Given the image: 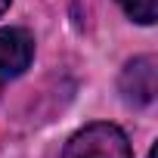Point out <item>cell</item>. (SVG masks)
<instances>
[{
	"label": "cell",
	"mask_w": 158,
	"mask_h": 158,
	"mask_svg": "<svg viewBox=\"0 0 158 158\" xmlns=\"http://www.w3.org/2000/svg\"><path fill=\"white\" fill-rule=\"evenodd\" d=\"M62 158H130V143L115 124H90L68 139Z\"/></svg>",
	"instance_id": "obj_1"
},
{
	"label": "cell",
	"mask_w": 158,
	"mask_h": 158,
	"mask_svg": "<svg viewBox=\"0 0 158 158\" xmlns=\"http://www.w3.org/2000/svg\"><path fill=\"white\" fill-rule=\"evenodd\" d=\"M158 90V68L152 56H136L121 71V96L130 106H149Z\"/></svg>",
	"instance_id": "obj_2"
},
{
	"label": "cell",
	"mask_w": 158,
	"mask_h": 158,
	"mask_svg": "<svg viewBox=\"0 0 158 158\" xmlns=\"http://www.w3.org/2000/svg\"><path fill=\"white\" fill-rule=\"evenodd\" d=\"M34 56V40L25 28H3L0 31V87L19 77Z\"/></svg>",
	"instance_id": "obj_3"
},
{
	"label": "cell",
	"mask_w": 158,
	"mask_h": 158,
	"mask_svg": "<svg viewBox=\"0 0 158 158\" xmlns=\"http://www.w3.org/2000/svg\"><path fill=\"white\" fill-rule=\"evenodd\" d=\"M118 3L124 6V13L139 22V25H152L155 16H158V0H118Z\"/></svg>",
	"instance_id": "obj_4"
},
{
	"label": "cell",
	"mask_w": 158,
	"mask_h": 158,
	"mask_svg": "<svg viewBox=\"0 0 158 158\" xmlns=\"http://www.w3.org/2000/svg\"><path fill=\"white\" fill-rule=\"evenodd\" d=\"M6 10H10V0H0V16H3Z\"/></svg>",
	"instance_id": "obj_5"
},
{
	"label": "cell",
	"mask_w": 158,
	"mask_h": 158,
	"mask_svg": "<svg viewBox=\"0 0 158 158\" xmlns=\"http://www.w3.org/2000/svg\"><path fill=\"white\" fill-rule=\"evenodd\" d=\"M149 158H155V149H152V152H149Z\"/></svg>",
	"instance_id": "obj_6"
}]
</instances>
